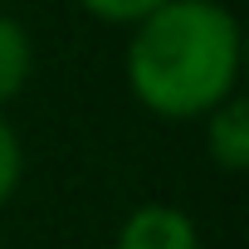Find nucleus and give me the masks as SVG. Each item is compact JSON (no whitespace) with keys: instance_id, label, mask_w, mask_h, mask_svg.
Here are the masks:
<instances>
[{"instance_id":"nucleus-2","label":"nucleus","mask_w":249,"mask_h":249,"mask_svg":"<svg viewBox=\"0 0 249 249\" xmlns=\"http://www.w3.org/2000/svg\"><path fill=\"white\" fill-rule=\"evenodd\" d=\"M112 249H200V225L181 205L147 200L117 225Z\"/></svg>"},{"instance_id":"nucleus-4","label":"nucleus","mask_w":249,"mask_h":249,"mask_svg":"<svg viewBox=\"0 0 249 249\" xmlns=\"http://www.w3.org/2000/svg\"><path fill=\"white\" fill-rule=\"evenodd\" d=\"M35 78V39L15 15H0V107H10Z\"/></svg>"},{"instance_id":"nucleus-6","label":"nucleus","mask_w":249,"mask_h":249,"mask_svg":"<svg viewBox=\"0 0 249 249\" xmlns=\"http://www.w3.org/2000/svg\"><path fill=\"white\" fill-rule=\"evenodd\" d=\"M157 5H166V0H78V10H88L93 20L103 25H122V30H132L142 15H152Z\"/></svg>"},{"instance_id":"nucleus-5","label":"nucleus","mask_w":249,"mask_h":249,"mask_svg":"<svg viewBox=\"0 0 249 249\" xmlns=\"http://www.w3.org/2000/svg\"><path fill=\"white\" fill-rule=\"evenodd\" d=\"M20 176H25V147H20L15 122L5 117V107H0V205H10V200H15Z\"/></svg>"},{"instance_id":"nucleus-1","label":"nucleus","mask_w":249,"mask_h":249,"mask_svg":"<svg viewBox=\"0 0 249 249\" xmlns=\"http://www.w3.org/2000/svg\"><path fill=\"white\" fill-rule=\"evenodd\" d=\"M244 35L220 0H166L127 35V88L166 122H200L239 93Z\"/></svg>"},{"instance_id":"nucleus-3","label":"nucleus","mask_w":249,"mask_h":249,"mask_svg":"<svg viewBox=\"0 0 249 249\" xmlns=\"http://www.w3.org/2000/svg\"><path fill=\"white\" fill-rule=\"evenodd\" d=\"M200 122H205V157H210L225 176L249 171V103L234 93V98H225L220 107H210Z\"/></svg>"}]
</instances>
